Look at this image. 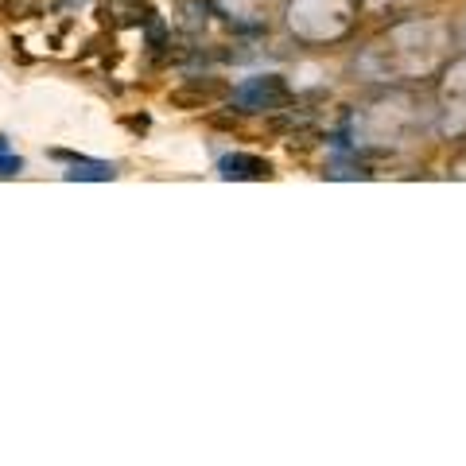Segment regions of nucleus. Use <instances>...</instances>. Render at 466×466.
<instances>
[{"mask_svg":"<svg viewBox=\"0 0 466 466\" xmlns=\"http://www.w3.org/2000/svg\"><path fill=\"white\" fill-rule=\"evenodd\" d=\"M233 102L241 105V109H280V105L291 102V90L284 78H253L245 82V86L233 90Z\"/></svg>","mask_w":466,"mask_h":466,"instance_id":"f257e3e1","label":"nucleus"},{"mask_svg":"<svg viewBox=\"0 0 466 466\" xmlns=\"http://www.w3.org/2000/svg\"><path fill=\"white\" fill-rule=\"evenodd\" d=\"M20 168H23L20 156H4V152H0V175H16Z\"/></svg>","mask_w":466,"mask_h":466,"instance_id":"20e7f679","label":"nucleus"},{"mask_svg":"<svg viewBox=\"0 0 466 466\" xmlns=\"http://www.w3.org/2000/svg\"><path fill=\"white\" fill-rule=\"evenodd\" d=\"M4 148H8V144H4V136H0V152H4Z\"/></svg>","mask_w":466,"mask_h":466,"instance_id":"39448f33","label":"nucleus"},{"mask_svg":"<svg viewBox=\"0 0 466 466\" xmlns=\"http://www.w3.org/2000/svg\"><path fill=\"white\" fill-rule=\"evenodd\" d=\"M218 171H222V179H264L272 168H269V160H261V156H222L218 160Z\"/></svg>","mask_w":466,"mask_h":466,"instance_id":"f03ea898","label":"nucleus"},{"mask_svg":"<svg viewBox=\"0 0 466 466\" xmlns=\"http://www.w3.org/2000/svg\"><path fill=\"white\" fill-rule=\"evenodd\" d=\"M70 175V179H113V168H102V163H97V168H90V171H66Z\"/></svg>","mask_w":466,"mask_h":466,"instance_id":"7ed1b4c3","label":"nucleus"}]
</instances>
